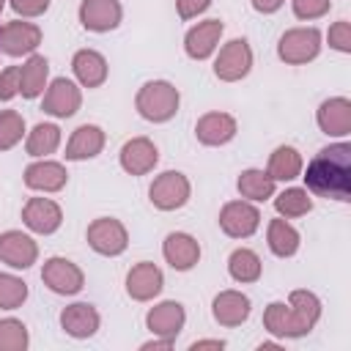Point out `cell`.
<instances>
[{
	"label": "cell",
	"mask_w": 351,
	"mask_h": 351,
	"mask_svg": "<svg viewBox=\"0 0 351 351\" xmlns=\"http://www.w3.org/2000/svg\"><path fill=\"white\" fill-rule=\"evenodd\" d=\"M304 184L318 197L332 200H351V145L337 143L313 156L304 173Z\"/></svg>",
	"instance_id": "cell-1"
},
{
	"label": "cell",
	"mask_w": 351,
	"mask_h": 351,
	"mask_svg": "<svg viewBox=\"0 0 351 351\" xmlns=\"http://www.w3.org/2000/svg\"><path fill=\"white\" fill-rule=\"evenodd\" d=\"M178 101H181V96H178L176 85H170L165 80H154V82H145L137 90L134 107H137V112L145 121L165 123V121H170L178 112Z\"/></svg>",
	"instance_id": "cell-2"
},
{
	"label": "cell",
	"mask_w": 351,
	"mask_h": 351,
	"mask_svg": "<svg viewBox=\"0 0 351 351\" xmlns=\"http://www.w3.org/2000/svg\"><path fill=\"white\" fill-rule=\"evenodd\" d=\"M321 52V33L315 27H291L277 41V55L288 66H302L315 60Z\"/></svg>",
	"instance_id": "cell-3"
},
{
	"label": "cell",
	"mask_w": 351,
	"mask_h": 351,
	"mask_svg": "<svg viewBox=\"0 0 351 351\" xmlns=\"http://www.w3.org/2000/svg\"><path fill=\"white\" fill-rule=\"evenodd\" d=\"M189 178L178 170H165L162 176L154 178L148 195H151V203L159 208V211H176L181 208L186 200H189Z\"/></svg>",
	"instance_id": "cell-4"
},
{
	"label": "cell",
	"mask_w": 351,
	"mask_h": 351,
	"mask_svg": "<svg viewBox=\"0 0 351 351\" xmlns=\"http://www.w3.org/2000/svg\"><path fill=\"white\" fill-rule=\"evenodd\" d=\"M88 244L93 252L99 255H107V258H115L126 250L129 244V233L123 228V222L112 219V217H99L88 225Z\"/></svg>",
	"instance_id": "cell-5"
},
{
	"label": "cell",
	"mask_w": 351,
	"mask_h": 351,
	"mask_svg": "<svg viewBox=\"0 0 351 351\" xmlns=\"http://www.w3.org/2000/svg\"><path fill=\"white\" fill-rule=\"evenodd\" d=\"M250 69H252V49L244 38L228 41L214 60V74L222 82H239L250 74Z\"/></svg>",
	"instance_id": "cell-6"
},
{
	"label": "cell",
	"mask_w": 351,
	"mask_h": 351,
	"mask_svg": "<svg viewBox=\"0 0 351 351\" xmlns=\"http://www.w3.org/2000/svg\"><path fill=\"white\" fill-rule=\"evenodd\" d=\"M41 280L52 293H60V296H74L85 285L82 269L69 258H49L41 269Z\"/></svg>",
	"instance_id": "cell-7"
},
{
	"label": "cell",
	"mask_w": 351,
	"mask_h": 351,
	"mask_svg": "<svg viewBox=\"0 0 351 351\" xmlns=\"http://www.w3.org/2000/svg\"><path fill=\"white\" fill-rule=\"evenodd\" d=\"M258 225H261V211L247 200H230L219 211V228L230 239H247L258 230Z\"/></svg>",
	"instance_id": "cell-8"
},
{
	"label": "cell",
	"mask_w": 351,
	"mask_h": 351,
	"mask_svg": "<svg viewBox=\"0 0 351 351\" xmlns=\"http://www.w3.org/2000/svg\"><path fill=\"white\" fill-rule=\"evenodd\" d=\"M38 44H41V30L33 22L14 19V22H5L0 27V52L8 55V58L30 55Z\"/></svg>",
	"instance_id": "cell-9"
},
{
	"label": "cell",
	"mask_w": 351,
	"mask_h": 351,
	"mask_svg": "<svg viewBox=\"0 0 351 351\" xmlns=\"http://www.w3.org/2000/svg\"><path fill=\"white\" fill-rule=\"evenodd\" d=\"M80 104H82L80 88H77L71 80L58 77V80L49 82V88H47V93H44L41 110H44L47 115H52V118H71V115L80 110Z\"/></svg>",
	"instance_id": "cell-10"
},
{
	"label": "cell",
	"mask_w": 351,
	"mask_h": 351,
	"mask_svg": "<svg viewBox=\"0 0 351 351\" xmlns=\"http://www.w3.org/2000/svg\"><path fill=\"white\" fill-rule=\"evenodd\" d=\"M123 8L118 0H82L80 3V22L90 33H110L121 25Z\"/></svg>",
	"instance_id": "cell-11"
},
{
	"label": "cell",
	"mask_w": 351,
	"mask_h": 351,
	"mask_svg": "<svg viewBox=\"0 0 351 351\" xmlns=\"http://www.w3.org/2000/svg\"><path fill=\"white\" fill-rule=\"evenodd\" d=\"M38 258L36 241L22 230H5L0 233V261L11 269H30Z\"/></svg>",
	"instance_id": "cell-12"
},
{
	"label": "cell",
	"mask_w": 351,
	"mask_h": 351,
	"mask_svg": "<svg viewBox=\"0 0 351 351\" xmlns=\"http://www.w3.org/2000/svg\"><path fill=\"white\" fill-rule=\"evenodd\" d=\"M22 222L33 230V233H41V236H49L60 228L63 222V211L55 200L49 197H30L22 208Z\"/></svg>",
	"instance_id": "cell-13"
},
{
	"label": "cell",
	"mask_w": 351,
	"mask_h": 351,
	"mask_svg": "<svg viewBox=\"0 0 351 351\" xmlns=\"http://www.w3.org/2000/svg\"><path fill=\"white\" fill-rule=\"evenodd\" d=\"M162 285H165V277H162V269L156 263H134L126 274V293L134 299V302H148L154 296L162 293Z\"/></svg>",
	"instance_id": "cell-14"
},
{
	"label": "cell",
	"mask_w": 351,
	"mask_h": 351,
	"mask_svg": "<svg viewBox=\"0 0 351 351\" xmlns=\"http://www.w3.org/2000/svg\"><path fill=\"white\" fill-rule=\"evenodd\" d=\"M156 162H159V151L148 137H132L121 148V167L129 176H145L156 167Z\"/></svg>",
	"instance_id": "cell-15"
},
{
	"label": "cell",
	"mask_w": 351,
	"mask_h": 351,
	"mask_svg": "<svg viewBox=\"0 0 351 351\" xmlns=\"http://www.w3.org/2000/svg\"><path fill=\"white\" fill-rule=\"evenodd\" d=\"M99 324H101V318H99L96 307L88 304V302H74V304L63 307V313H60V326H63V332H66L69 337H77V340L93 337V335L99 332Z\"/></svg>",
	"instance_id": "cell-16"
},
{
	"label": "cell",
	"mask_w": 351,
	"mask_h": 351,
	"mask_svg": "<svg viewBox=\"0 0 351 351\" xmlns=\"http://www.w3.org/2000/svg\"><path fill=\"white\" fill-rule=\"evenodd\" d=\"M222 30H225V25H222L219 19H206V22H197L195 27H189L186 36H184V49H186V55H189L192 60H206V58L217 49Z\"/></svg>",
	"instance_id": "cell-17"
},
{
	"label": "cell",
	"mask_w": 351,
	"mask_h": 351,
	"mask_svg": "<svg viewBox=\"0 0 351 351\" xmlns=\"http://www.w3.org/2000/svg\"><path fill=\"white\" fill-rule=\"evenodd\" d=\"M315 121H318L321 132L329 134V137H346V134H351V101L346 96L326 99L318 107Z\"/></svg>",
	"instance_id": "cell-18"
},
{
	"label": "cell",
	"mask_w": 351,
	"mask_h": 351,
	"mask_svg": "<svg viewBox=\"0 0 351 351\" xmlns=\"http://www.w3.org/2000/svg\"><path fill=\"white\" fill-rule=\"evenodd\" d=\"M184 321H186V313L178 302H159L145 315V326L156 337H167V340H176V335L184 329Z\"/></svg>",
	"instance_id": "cell-19"
},
{
	"label": "cell",
	"mask_w": 351,
	"mask_h": 351,
	"mask_svg": "<svg viewBox=\"0 0 351 351\" xmlns=\"http://www.w3.org/2000/svg\"><path fill=\"white\" fill-rule=\"evenodd\" d=\"M162 255L176 271H189L200 261V244L189 233H167L162 244Z\"/></svg>",
	"instance_id": "cell-20"
},
{
	"label": "cell",
	"mask_w": 351,
	"mask_h": 351,
	"mask_svg": "<svg viewBox=\"0 0 351 351\" xmlns=\"http://www.w3.org/2000/svg\"><path fill=\"white\" fill-rule=\"evenodd\" d=\"M236 118L228 112H206L195 123V137L203 145H225L236 137Z\"/></svg>",
	"instance_id": "cell-21"
},
{
	"label": "cell",
	"mask_w": 351,
	"mask_h": 351,
	"mask_svg": "<svg viewBox=\"0 0 351 351\" xmlns=\"http://www.w3.org/2000/svg\"><path fill=\"white\" fill-rule=\"evenodd\" d=\"M69 181V173L60 162H33L25 167V186L36 192H60Z\"/></svg>",
	"instance_id": "cell-22"
},
{
	"label": "cell",
	"mask_w": 351,
	"mask_h": 351,
	"mask_svg": "<svg viewBox=\"0 0 351 351\" xmlns=\"http://www.w3.org/2000/svg\"><path fill=\"white\" fill-rule=\"evenodd\" d=\"M250 299L241 293V291H219L214 296V304H211V313L217 318V324L222 326H239L250 318Z\"/></svg>",
	"instance_id": "cell-23"
},
{
	"label": "cell",
	"mask_w": 351,
	"mask_h": 351,
	"mask_svg": "<svg viewBox=\"0 0 351 351\" xmlns=\"http://www.w3.org/2000/svg\"><path fill=\"white\" fill-rule=\"evenodd\" d=\"M288 307H291V315H293V324H296L299 337H304L318 324V318H321V299L313 291H304V288L291 291Z\"/></svg>",
	"instance_id": "cell-24"
},
{
	"label": "cell",
	"mask_w": 351,
	"mask_h": 351,
	"mask_svg": "<svg viewBox=\"0 0 351 351\" xmlns=\"http://www.w3.org/2000/svg\"><path fill=\"white\" fill-rule=\"evenodd\" d=\"M71 69H74V77L80 80L82 88H99L107 80V60L96 49H80V52H74Z\"/></svg>",
	"instance_id": "cell-25"
},
{
	"label": "cell",
	"mask_w": 351,
	"mask_h": 351,
	"mask_svg": "<svg viewBox=\"0 0 351 351\" xmlns=\"http://www.w3.org/2000/svg\"><path fill=\"white\" fill-rule=\"evenodd\" d=\"M101 148H104V132L93 123H82L80 129H74V134L66 145V159H71V162L93 159L101 154Z\"/></svg>",
	"instance_id": "cell-26"
},
{
	"label": "cell",
	"mask_w": 351,
	"mask_h": 351,
	"mask_svg": "<svg viewBox=\"0 0 351 351\" xmlns=\"http://www.w3.org/2000/svg\"><path fill=\"white\" fill-rule=\"evenodd\" d=\"M47 77H49V63L44 55H30L22 66H19V93L25 99H36L38 93H44L47 88Z\"/></svg>",
	"instance_id": "cell-27"
},
{
	"label": "cell",
	"mask_w": 351,
	"mask_h": 351,
	"mask_svg": "<svg viewBox=\"0 0 351 351\" xmlns=\"http://www.w3.org/2000/svg\"><path fill=\"white\" fill-rule=\"evenodd\" d=\"M266 241H269V250H271L277 258H291V255H296V250H299V230H296L291 222H285V219L280 217V219H271V222H269Z\"/></svg>",
	"instance_id": "cell-28"
},
{
	"label": "cell",
	"mask_w": 351,
	"mask_h": 351,
	"mask_svg": "<svg viewBox=\"0 0 351 351\" xmlns=\"http://www.w3.org/2000/svg\"><path fill=\"white\" fill-rule=\"evenodd\" d=\"M274 181H293L302 176V156L293 145H280L271 151L269 156V170H266Z\"/></svg>",
	"instance_id": "cell-29"
},
{
	"label": "cell",
	"mask_w": 351,
	"mask_h": 351,
	"mask_svg": "<svg viewBox=\"0 0 351 351\" xmlns=\"http://www.w3.org/2000/svg\"><path fill=\"white\" fill-rule=\"evenodd\" d=\"M236 186H239L241 197H247V200H255V203H261V200H269V197L274 195V178H271L266 170H255V167L244 170V173L239 176Z\"/></svg>",
	"instance_id": "cell-30"
},
{
	"label": "cell",
	"mask_w": 351,
	"mask_h": 351,
	"mask_svg": "<svg viewBox=\"0 0 351 351\" xmlns=\"http://www.w3.org/2000/svg\"><path fill=\"white\" fill-rule=\"evenodd\" d=\"M228 271H230V277L236 282H255L261 277V258L252 250L239 247L228 258Z\"/></svg>",
	"instance_id": "cell-31"
},
{
	"label": "cell",
	"mask_w": 351,
	"mask_h": 351,
	"mask_svg": "<svg viewBox=\"0 0 351 351\" xmlns=\"http://www.w3.org/2000/svg\"><path fill=\"white\" fill-rule=\"evenodd\" d=\"M263 326L274 337H299L296 324H293V315H291V307L285 302H271L263 310Z\"/></svg>",
	"instance_id": "cell-32"
},
{
	"label": "cell",
	"mask_w": 351,
	"mask_h": 351,
	"mask_svg": "<svg viewBox=\"0 0 351 351\" xmlns=\"http://www.w3.org/2000/svg\"><path fill=\"white\" fill-rule=\"evenodd\" d=\"M60 145V129L55 123H38L33 126V132L25 140V151L30 156H47L55 154V148Z\"/></svg>",
	"instance_id": "cell-33"
},
{
	"label": "cell",
	"mask_w": 351,
	"mask_h": 351,
	"mask_svg": "<svg viewBox=\"0 0 351 351\" xmlns=\"http://www.w3.org/2000/svg\"><path fill=\"white\" fill-rule=\"evenodd\" d=\"M274 208H277L280 217H304L313 208V197L307 195V189L291 186V189H282L274 197Z\"/></svg>",
	"instance_id": "cell-34"
},
{
	"label": "cell",
	"mask_w": 351,
	"mask_h": 351,
	"mask_svg": "<svg viewBox=\"0 0 351 351\" xmlns=\"http://www.w3.org/2000/svg\"><path fill=\"white\" fill-rule=\"evenodd\" d=\"M27 326L16 318L0 321V351H25L27 348Z\"/></svg>",
	"instance_id": "cell-35"
},
{
	"label": "cell",
	"mask_w": 351,
	"mask_h": 351,
	"mask_svg": "<svg viewBox=\"0 0 351 351\" xmlns=\"http://www.w3.org/2000/svg\"><path fill=\"white\" fill-rule=\"evenodd\" d=\"M27 299V282L14 274H0V310H16Z\"/></svg>",
	"instance_id": "cell-36"
},
{
	"label": "cell",
	"mask_w": 351,
	"mask_h": 351,
	"mask_svg": "<svg viewBox=\"0 0 351 351\" xmlns=\"http://www.w3.org/2000/svg\"><path fill=\"white\" fill-rule=\"evenodd\" d=\"M25 118L16 110H0V151L14 148L22 140Z\"/></svg>",
	"instance_id": "cell-37"
},
{
	"label": "cell",
	"mask_w": 351,
	"mask_h": 351,
	"mask_svg": "<svg viewBox=\"0 0 351 351\" xmlns=\"http://www.w3.org/2000/svg\"><path fill=\"white\" fill-rule=\"evenodd\" d=\"M291 5H293L296 19L310 22V19H321L324 14H329L332 0H291Z\"/></svg>",
	"instance_id": "cell-38"
},
{
	"label": "cell",
	"mask_w": 351,
	"mask_h": 351,
	"mask_svg": "<svg viewBox=\"0 0 351 351\" xmlns=\"http://www.w3.org/2000/svg\"><path fill=\"white\" fill-rule=\"evenodd\" d=\"M326 38H329V47H332V49H337V52H351V25H348L346 19L335 22V25L329 27Z\"/></svg>",
	"instance_id": "cell-39"
},
{
	"label": "cell",
	"mask_w": 351,
	"mask_h": 351,
	"mask_svg": "<svg viewBox=\"0 0 351 351\" xmlns=\"http://www.w3.org/2000/svg\"><path fill=\"white\" fill-rule=\"evenodd\" d=\"M19 93V66H8L0 71V101H11Z\"/></svg>",
	"instance_id": "cell-40"
},
{
	"label": "cell",
	"mask_w": 351,
	"mask_h": 351,
	"mask_svg": "<svg viewBox=\"0 0 351 351\" xmlns=\"http://www.w3.org/2000/svg\"><path fill=\"white\" fill-rule=\"evenodd\" d=\"M8 5L19 16H41L49 8V0H8Z\"/></svg>",
	"instance_id": "cell-41"
},
{
	"label": "cell",
	"mask_w": 351,
	"mask_h": 351,
	"mask_svg": "<svg viewBox=\"0 0 351 351\" xmlns=\"http://www.w3.org/2000/svg\"><path fill=\"white\" fill-rule=\"evenodd\" d=\"M208 5H211V0H176V8H178V16L181 19H195Z\"/></svg>",
	"instance_id": "cell-42"
},
{
	"label": "cell",
	"mask_w": 351,
	"mask_h": 351,
	"mask_svg": "<svg viewBox=\"0 0 351 351\" xmlns=\"http://www.w3.org/2000/svg\"><path fill=\"white\" fill-rule=\"evenodd\" d=\"M282 3H285V0H252V8H255L258 14H274V11H280Z\"/></svg>",
	"instance_id": "cell-43"
},
{
	"label": "cell",
	"mask_w": 351,
	"mask_h": 351,
	"mask_svg": "<svg viewBox=\"0 0 351 351\" xmlns=\"http://www.w3.org/2000/svg\"><path fill=\"white\" fill-rule=\"evenodd\" d=\"M222 346H225L222 340H195L189 348H192V351H197V348H222Z\"/></svg>",
	"instance_id": "cell-44"
},
{
	"label": "cell",
	"mask_w": 351,
	"mask_h": 351,
	"mask_svg": "<svg viewBox=\"0 0 351 351\" xmlns=\"http://www.w3.org/2000/svg\"><path fill=\"white\" fill-rule=\"evenodd\" d=\"M170 346H173V340L162 337V340H151V343H143V351H151V348H170Z\"/></svg>",
	"instance_id": "cell-45"
},
{
	"label": "cell",
	"mask_w": 351,
	"mask_h": 351,
	"mask_svg": "<svg viewBox=\"0 0 351 351\" xmlns=\"http://www.w3.org/2000/svg\"><path fill=\"white\" fill-rule=\"evenodd\" d=\"M3 5H5V0H0V14H3Z\"/></svg>",
	"instance_id": "cell-46"
}]
</instances>
